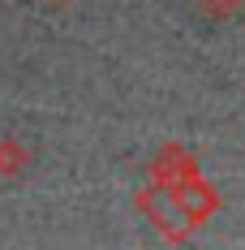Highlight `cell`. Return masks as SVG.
<instances>
[{
    "label": "cell",
    "instance_id": "obj_1",
    "mask_svg": "<svg viewBox=\"0 0 245 250\" xmlns=\"http://www.w3.org/2000/svg\"><path fill=\"white\" fill-rule=\"evenodd\" d=\"M198 4H202V9H211V13H220V18H224V13H232V9H241L245 0H198Z\"/></svg>",
    "mask_w": 245,
    "mask_h": 250
}]
</instances>
